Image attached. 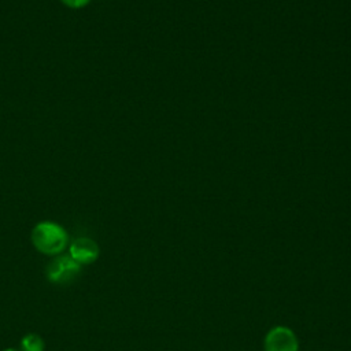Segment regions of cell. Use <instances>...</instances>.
I'll return each instance as SVG.
<instances>
[{"mask_svg":"<svg viewBox=\"0 0 351 351\" xmlns=\"http://www.w3.org/2000/svg\"><path fill=\"white\" fill-rule=\"evenodd\" d=\"M81 270V265H78L71 256H58L55 258L48 269H47V276L49 281L56 282V284H64L70 282L73 278L78 276Z\"/></svg>","mask_w":351,"mask_h":351,"instance_id":"cell-3","label":"cell"},{"mask_svg":"<svg viewBox=\"0 0 351 351\" xmlns=\"http://www.w3.org/2000/svg\"><path fill=\"white\" fill-rule=\"evenodd\" d=\"M70 256L78 265H88L96 261L99 256V245L88 237H80L70 245Z\"/></svg>","mask_w":351,"mask_h":351,"instance_id":"cell-4","label":"cell"},{"mask_svg":"<svg viewBox=\"0 0 351 351\" xmlns=\"http://www.w3.org/2000/svg\"><path fill=\"white\" fill-rule=\"evenodd\" d=\"M22 351H44V341L37 335H27L22 339Z\"/></svg>","mask_w":351,"mask_h":351,"instance_id":"cell-5","label":"cell"},{"mask_svg":"<svg viewBox=\"0 0 351 351\" xmlns=\"http://www.w3.org/2000/svg\"><path fill=\"white\" fill-rule=\"evenodd\" d=\"M5 351H16V350H12V348H11V350H5Z\"/></svg>","mask_w":351,"mask_h":351,"instance_id":"cell-7","label":"cell"},{"mask_svg":"<svg viewBox=\"0 0 351 351\" xmlns=\"http://www.w3.org/2000/svg\"><path fill=\"white\" fill-rule=\"evenodd\" d=\"M69 8H82L89 4L90 0H60Z\"/></svg>","mask_w":351,"mask_h":351,"instance_id":"cell-6","label":"cell"},{"mask_svg":"<svg viewBox=\"0 0 351 351\" xmlns=\"http://www.w3.org/2000/svg\"><path fill=\"white\" fill-rule=\"evenodd\" d=\"M67 240L69 236L66 230L55 222H40L32 230V241L34 247L47 255L60 254L66 248Z\"/></svg>","mask_w":351,"mask_h":351,"instance_id":"cell-1","label":"cell"},{"mask_svg":"<svg viewBox=\"0 0 351 351\" xmlns=\"http://www.w3.org/2000/svg\"><path fill=\"white\" fill-rule=\"evenodd\" d=\"M265 351H298L299 341L292 329L278 325L271 328L265 337Z\"/></svg>","mask_w":351,"mask_h":351,"instance_id":"cell-2","label":"cell"}]
</instances>
